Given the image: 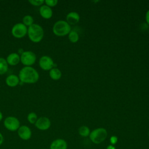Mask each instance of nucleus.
<instances>
[{"label": "nucleus", "instance_id": "obj_1", "mask_svg": "<svg viewBox=\"0 0 149 149\" xmlns=\"http://www.w3.org/2000/svg\"><path fill=\"white\" fill-rule=\"evenodd\" d=\"M20 81L22 83L34 84L38 81L40 76L38 72L32 66H24L19 73Z\"/></svg>", "mask_w": 149, "mask_h": 149}, {"label": "nucleus", "instance_id": "obj_2", "mask_svg": "<svg viewBox=\"0 0 149 149\" xmlns=\"http://www.w3.org/2000/svg\"><path fill=\"white\" fill-rule=\"evenodd\" d=\"M27 35L31 42L38 43L42 40L44 31L43 28L40 24L34 23L28 27Z\"/></svg>", "mask_w": 149, "mask_h": 149}, {"label": "nucleus", "instance_id": "obj_3", "mask_svg": "<svg viewBox=\"0 0 149 149\" xmlns=\"http://www.w3.org/2000/svg\"><path fill=\"white\" fill-rule=\"evenodd\" d=\"M70 25L64 20H58L55 22L52 27L54 34L57 36H64L70 31Z\"/></svg>", "mask_w": 149, "mask_h": 149}, {"label": "nucleus", "instance_id": "obj_4", "mask_svg": "<svg viewBox=\"0 0 149 149\" xmlns=\"http://www.w3.org/2000/svg\"><path fill=\"white\" fill-rule=\"evenodd\" d=\"M90 139L95 144H100L104 141L107 136V132L104 128H97L90 133Z\"/></svg>", "mask_w": 149, "mask_h": 149}, {"label": "nucleus", "instance_id": "obj_5", "mask_svg": "<svg viewBox=\"0 0 149 149\" xmlns=\"http://www.w3.org/2000/svg\"><path fill=\"white\" fill-rule=\"evenodd\" d=\"M20 56V62L24 66H32L37 60L36 54L31 51H24Z\"/></svg>", "mask_w": 149, "mask_h": 149}, {"label": "nucleus", "instance_id": "obj_6", "mask_svg": "<svg viewBox=\"0 0 149 149\" xmlns=\"http://www.w3.org/2000/svg\"><path fill=\"white\" fill-rule=\"evenodd\" d=\"M28 27L22 22L17 23L13 26L11 29L12 35L16 38H22L27 34Z\"/></svg>", "mask_w": 149, "mask_h": 149}, {"label": "nucleus", "instance_id": "obj_7", "mask_svg": "<svg viewBox=\"0 0 149 149\" xmlns=\"http://www.w3.org/2000/svg\"><path fill=\"white\" fill-rule=\"evenodd\" d=\"M3 125L7 130L10 132H15L17 131L20 126V123L16 117L9 116L4 119Z\"/></svg>", "mask_w": 149, "mask_h": 149}, {"label": "nucleus", "instance_id": "obj_8", "mask_svg": "<svg viewBox=\"0 0 149 149\" xmlns=\"http://www.w3.org/2000/svg\"><path fill=\"white\" fill-rule=\"evenodd\" d=\"M38 64L41 69L44 70H50L54 68V62L52 59L47 55L42 56L38 61Z\"/></svg>", "mask_w": 149, "mask_h": 149}, {"label": "nucleus", "instance_id": "obj_9", "mask_svg": "<svg viewBox=\"0 0 149 149\" xmlns=\"http://www.w3.org/2000/svg\"><path fill=\"white\" fill-rule=\"evenodd\" d=\"M51 125L50 119L45 116H41L38 118L34 124L35 127L40 130H47Z\"/></svg>", "mask_w": 149, "mask_h": 149}, {"label": "nucleus", "instance_id": "obj_10", "mask_svg": "<svg viewBox=\"0 0 149 149\" xmlns=\"http://www.w3.org/2000/svg\"><path fill=\"white\" fill-rule=\"evenodd\" d=\"M18 136L23 140H28L30 139L32 136V132L30 128L26 125H22L17 130Z\"/></svg>", "mask_w": 149, "mask_h": 149}, {"label": "nucleus", "instance_id": "obj_11", "mask_svg": "<svg viewBox=\"0 0 149 149\" xmlns=\"http://www.w3.org/2000/svg\"><path fill=\"white\" fill-rule=\"evenodd\" d=\"M66 141L62 139H57L52 141L49 146V149H67Z\"/></svg>", "mask_w": 149, "mask_h": 149}, {"label": "nucleus", "instance_id": "obj_12", "mask_svg": "<svg viewBox=\"0 0 149 149\" xmlns=\"http://www.w3.org/2000/svg\"><path fill=\"white\" fill-rule=\"evenodd\" d=\"M39 13L42 18L49 19L52 16L53 12L50 7L46 5H42L39 8Z\"/></svg>", "mask_w": 149, "mask_h": 149}, {"label": "nucleus", "instance_id": "obj_13", "mask_svg": "<svg viewBox=\"0 0 149 149\" xmlns=\"http://www.w3.org/2000/svg\"><path fill=\"white\" fill-rule=\"evenodd\" d=\"M6 60L9 65L16 66L20 62V56L18 53L12 52L7 56Z\"/></svg>", "mask_w": 149, "mask_h": 149}, {"label": "nucleus", "instance_id": "obj_14", "mask_svg": "<svg viewBox=\"0 0 149 149\" xmlns=\"http://www.w3.org/2000/svg\"><path fill=\"white\" fill-rule=\"evenodd\" d=\"M20 81L19 76L14 74L8 75L5 79V83L6 85L10 87L17 86L20 83Z\"/></svg>", "mask_w": 149, "mask_h": 149}, {"label": "nucleus", "instance_id": "obj_15", "mask_svg": "<svg viewBox=\"0 0 149 149\" xmlns=\"http://www.w3.org/2000/svg\"><path fill=\"white\" fill-rule=\"evenodd\" d=\"M80 17L77 13L72 12L69 13L66 16V22L70 24H75L79 21Z\"/></svg>", "mask_w": 149, "mask_h": 149}, {"label": "nucleus", "instance_id": "obj_16", "mask_svg": "<svg viewBox=\"0 0 149 149\" xmlns=\"http://www.w3.org/2000/svg\"><path fill=\"white\" fill-rule=\"evenodd\" d=\"M49 75L52 80H58L61 77L62 73L59 69L56 68H53L49 71Z\"/></svg>", "mask_w": 149, "mask_h": 149}, {"label": "nucleus", "instance_id": "obj_17", "mask_svg": "<svg viewBox=\"0 0 149 149\" xmlns=\"http://www.w3.org/2000/svg\"><path fill=\"white\" fill-rule=\"evenodd\" d=\"M9 65L6 59L0 57V75H3L8 72Z\"/></svg>", "mask_w": 149, "mask_h": 149}, {"label": "nucleus", "instance_id": "obj_18", "mask_svg": "<svg viewBox=\"0 0 149 149\" xmlns=\"http://www.w3.org/2000/svg\"><path fill=\"white\" fill-rule=\"evenodd\" d=\"M24 25H25L26 27H29L32 24H34V19L33 16L29 15H25L23 18H22V22Z\"/></svg>", "mask_w": 149, "mask_h": 149}, {"label": "nucleus", "instance_id": "obj_19", "mask_svg": "<svg viewBox=\"0 0 149 149\" xmlns=\"http://www.w3.org/2000/svg\"><path fill=\"white\" fill-rule=\"evenodd\" d=\"M38 118L37 115L34 112H30L27 116V119L30 124H34V125L35 123L36 122L37 120L38 119Z\"/></svg>", "mask_w": 149, "mask_h": 149}, {"label": "nucleus", "instance_id": "obj_20", "mask_svg": "<svg viewBox=\"0 0 149 149\" xmlns=\"http://www.w3.org/2000/svg\"><path fill=\"white\" fill-rule=\"evenodd\" d=\"M79 133L80 136H81L83 137H87L88 135H90V132L89 128L87 126H83L79 128Z\"/></svg>", "mask_w": 149, "mask_h": 149}, {"label": "nucleus", "instance_id": "obj_21", "mask_svg": "<svg viewBox=\"0 0 149 149\" xmlns=\"http://www.w3.org/2000/svg\"><path fill=\"white\" fill-rule=\"evenodd\" d=\"M68 37H69L70 41L73 43L76 42L79 40L78 34L77 33V32H76L73 30L70 31V33H69V35H68Z\"/></svg>", "mask_w": 149, "mask_h": 149}, {"label": "nucleus", "instance_id": "obj_22", "mask_svg": "<svg viewBox=\"0 0 149 149\" xmlns=\"http://www.w3.org/2000/svg\"><path fill=\"white\" fill-rule=\"evenodd\" d=\"M29 2L34 6H41L44 3V0H30Z\"/></svg>", "mask_w": 149, "mask_h": 149}, {"label": "nucleus", "instance_id": "obj_23", "mask_svg": "<svg viewBox=\"0 0 149 149\" xmlns=\"http://www.w3.org/2000/svg\"><path fill=\"white\" fill-rule=\"evenodd\" d=\"M58 1L57 0H45L44 1V3L47 6L51 8L56 6L58 3Z\"/></svg>", "mask_w": 149, "mask_h": 149}, {"label": "nucleus", "instance_id": "obj_24", "mask_svg": "<svg viewBox=\"0 0 149 149\" xmlns=\"http://www.w3.org/2000/svg\"><path fill=\"white\" fill-rule=\"evenodd\" d=\"M118 141V137L116 136H112L110 138V142L112 145L115 144Z\"/></svg>", "mask_w": 149, "mask_h": 149}, {"label": "nucleus", "instance_id": "obj_25", "mask_svg": "<svg viewBox=\"0 0 149 149\" xmlns=\"http://www.w3.org/2000/svg\"><path fill=\"white\" fill-rule=\"evenodd\" d=\"M4 141V137L3 134L0 132V146H1Z\"/></svg>", "mask_w": 149, "mask_h": 149}, {"label": "nucleus", "instance_id": "obj_26", "mask_svg": "<svg viewBox=\"0 0 149 149\" xmlns=\"http://www.w3.org/2000/svg\"><path fill=\"white\" fill-rule=\"evenodd\" d=\"M146 20L147 22V23L149 25V10L147 12L146 15Z\"/></svg>", "mask_w": 149, "mask_h": 149}, {"label": "nucleus", "instance_id": "obj_27", "mask_svg": "<svg viewBox=\"0 0 149 149\" xmlns=\"http://www.w3.org/2000/svg\"><path fill=\"white\" fill-rule=\"evenodd\" d=\"M107 149H116V148H115V147L113 145H109L107 147Z\"/></svg>", "mask_w": 149, "mask_h": 149}, {"label": "nucleus", "instance_id": "obj_28", "mask_svg": "<svg viewBox=\"0 0 149 149\" xmlns=\"http://www.w3.org/2000/svg\"><path fill=\"white\" fill-rule=\"evenodd\" d=\"M3 119V115H2V113L0 111V122Z\"/></svg>", "mask_w": 149, "mask_h": 149}, {"label": "nucleus", "instance_id": "obj_29", "mask_svg": "<svg viewBox=\"0 0 149 149\" xmlns=\"http://www.w3.org/2000/svg\"><path fill=\"white\" fill-rule=\"evenodd\" d=\"M42 149H47V148H42Z\"/></svg>", "mask_w": 149, "mask_h": 149}]
</instances>
